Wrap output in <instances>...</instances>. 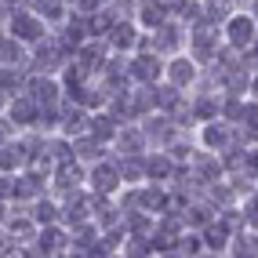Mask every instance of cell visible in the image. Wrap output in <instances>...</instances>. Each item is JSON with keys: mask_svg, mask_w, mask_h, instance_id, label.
<instances>
[{"mask_svg": "<svg viewBox=\"0 0 258 258\" xmlns=\"http://www.w3.org/2000/svg\"><path fill=\"white\" fill-rule=\"evenodd\" d=\"M4 29H8V37H11L15 44H26V47H37L40 40H47L44 19H37L29 8H26V11H11L8 22H4Z\"/></svg>", "mask_w": 258, "mask_h": 258, "instance_id": "cell-1", "label": "cell"}, {"mask_svg": "<svg viewBox=\"0 0 258 258\" xmlns=\"http://www.w3.org/2000/svg\"><path fill=\"white\" fill-rule=\"evenodd\" d=\"M218 29H222V44L233 47V51H240V55H244V51L258 40V22L251 19L247 11H233Z\"/></svg>", "mask_w": 258, "mask_h": 258, "instance_id": "cell-2", "label": "cell"}, {"mask_svg": "<svg viewBox=\"0 0 258 258\" xmlns=\"http://www.w3.org/2000/svg\"><path fill=\"white\" fill-rule=\"evenodd\" d=\"M189 44V26H182L178 19H167L160 29L149 33V47L157 51L160 58H171V55H182Z\"/></svg>", "mask_w": 258, "mask_h": 258, "instance_id": "cell-3", "label": "cell"}, {"mask_svg": "<svg viewBox=\"0 0 258 258\" xmlns=\"http://www.w3.org/2000/svg\"><path fill=\"white\" fill-rule=\"evenodd\" d=\"M233 146H240V139H236V127L233 124H226V120H208V124H200V131H197V149H208V153H215V157H222L226 149H233Z\"/></svg>", "mask_w": 258, "mask_h": 258, "instance_id": "cell-4", "label": "cell"}, {"mask_svg": "<svg viewBox=\"0 0 258 258\" xmlns=\"http://www.w3.org/2000/svg\"><path fill=\"white\" fill-rule=\"evenodd\" d=\"M88 189L91 193H106V197H116L120 189H124V178H120V171H116V157L109 153L106 160H98L88 167Z\"/></svg>", "mask_w": 258, "mask_h": 258, "instance_id": "cell-5", "label": "cell"}, {"mask_svg": "<svg viewBox=\"0 0 258 258\" xmlns=\"http://www.w3.org/2000/svg\"><path fill=\"white\" fill-rule=\"evenodd\" d=\"M197 77H200V66L189 58L185 51H182V55L164 58V84H171V88H178V91H193Z\"/></svg>", "mask_w": 258, "mask_h": 258, "instance_id": "cell-6", "label": "cell"}, {"mask_svg": "<svg viewBox=\"0 0 258 258\" xmlns=\"http://www.w3.org/2000/svg\"><path fill=\"white\" fill-rule=\"evenodd\" d=\"M164 80V58L157 51H135L131 55V84H160Z\"/></svg>", "mask_w": 258, "mask_h": 258, "instance_id": "cell-7", "label": "cell"}, {"mask_svg": "<svg viewBox=\"0 0 258 258\" xmlns=\"http://www.w3.org/2000/svg\"><path fill=\"white\" fill-rule=\"evenodd\" d=\"M26 98L37 102V109L58 106V102H62V84H58V77H29V84H26Z\"/></svg>", "mask_w": 258, "mask_h": 258, "instance_id": "cell-8", "label": "cell"}, {"mask_svg": "<svg viewBox=\"0 0 258 258\" xmlns=\"http://www.w3.org/2000/svg\"><path fill=\"white\" fill-rule=\"evenodd\" d=\"M4 116L11 120L15 131H37V116H40V109H37V102H29L26 95H19V98L8 102Z\"/></svg>", "mask_w": 258, "mask_h": 258, "instance_id": "cell-9", "label": "cell"}, {"mask_svg": "<svg viewBox=\"0 0 258 258\" xmlns=\"http://www.w3.org/2000/svg\"><path fill=\"white\" fill-rule=\"evenodd\" d=\"M142 164H146V182H157V185H167L171 175H175V167H178L164 149H149L142 157Z\"/></svg>", "mask_w": 258, "mask_h": 258, "instance_id": "cell-10", "label": "cell"}, {"mask_svg": "<svg viewBox=\"0 0 258 258\" xmlns=\"http://www.w3.org/2000/svg\"><path fill=\"white\" fill-rule=\"evenodd\" d=\"M29 11L44 19V26H62L70 19V0H29Z\"/></svg>", "mask_w": 258, "mask_h": 258, "instance_id": "cell-11", "label": "cell"}, {"mask_svg": "<svg viewBox=\"0 0 258 258\" xmlns=\"http://www.w3.org/2000/svg\"><path fill=\"white\" fill-rule=\"evenodd\" d=\"M120 127H124V124H116V120H113L106 109L91 113V120H88V135H91V139H98L102 146H113V139H116Z\"/></svg>", "mask_w": 258, "mask_h": 258, "instance_id": "cell-12", "label": "cell"}, {"mask_svg": "<svg viewBox=\"0 0 258 258\" xmlns=\"http://www.w3.org/2000/svg\"><path fill=\"white\" fill-rule=\"evenodd\" d=\"M200 240H204V251H215V254H226V247H229V240H233V233L218 222V215H215V222L211 226H204L200 229Z\"/></svg>", "mask_w": 258, "mask_h": 258, "instance_id": "cell-13", "label": "cell"}, {"mask_svg": "<svg viewBox=\"0 0 258 258\" xmlns=\"http://www.w3.org/2000/svg\"><path fill=\"white\" fill-rule=\"evenodd\" d=\"M226 258H258V233H251V229L233 233L229 247H226Z\"/></svg>", "mask_w": 258, "mask_h": 258, "instance_id": "cell-14", "label": "cell"}, {"mask_svg": "<svg viewBox=\"0 0 258 258\" xmlns=\"http://www.w3.org/2000/svg\"><path fill=\"white\" fill-rule=\"evenodd\" d=\"M22 167H26V157H22L19 142H4L0 146V175H19Z\"/></svg>", "mask_w": 258, "mask_h": 258, "instance_id": "cell-15", "label": "cell"}, {"mask_svg": "<svg viewBox=\"0 0 258 258\" xmlns=\"http://www.w3.org/2000/svg\"><path fill=\"white\" fill-rule=\"evenodd\" d=\"M240 215H244V229L258 233V193H251V197L240 200Z\"/></svg>", "mask_w": 258, "mask_h": 258, "instance_id": "cell-16", "label": "cell"}, {"mask_svg": "<svg viewBox=\"0 0 258 258\" xmlns=\"http://www.w3.org/2000/svg\"><path fill=\"white\" fill-rule=\"evenodd\" d=\"M247 98L258 102V73H251V88H247Z\"/></svg>", "mask_w": 258, "mask_h": 258, "instance_id": "cell-17", "label": "cell"}, {"mask_svg": "<svg viewBox=\"0 0 258 258\" xmlns=\"http://www.w3.org/2000/svg\"><path fill=\"white\" fill-rule=\"evenodd\" d=\"M244 11H247V15H251V19L258 22V0H247V4H244Z\"/></svg>", "mask_w": 258, "mask_h": 258, "instance_id": "cell-18", "label": "cell"}, {"mask_svg": "<svg viewBox=\"0 0 258 258\" xmlns=\"http://www.w3.org/2000/svg\"><path fill=\"white\" fill-rule=\"evenodd\" d=\"M8 208H11V204H4V200H0V226L8 222Z\"/></svg>", "mask_w": 258, "mask_h": 258, "instance_id": "cell-19", "label": "cell"}, {"mask_svg": "<svg viewBox=\"0 0 258 258\" xmlns=\"http://www.w3.org/2000/svg\"><path fill=\"white\" fill-rule=\"evenodd\" d=\"M197 258H226V254H215V251H200Z\"/></svg>", "mask_w": 258, "mask_h": 258, "instance_id": "cell-20", "label": "cell"}, {"mask_svg": "<svg viewBox=\"0 0 258 258\" xmlns=\"http://www.w3.org/2000/svg\"><path fill=\"white\" fill-rule=\"evenodd\" d=\"M4 109H8V95L0 91V116H4Z\"/></svg>", "mask_w": 258, "mask_h": 258, "instance_id": "cell-21", "label": "cell"}, {"mask_svg": "<svg viewBox=\"0 0 258 258\" xmlns=\"http://www.w3.org/2000/svg\"><path fill=\"white\" fill-rule=\"evenodd\" d=\"M157 258H182L178 251H164V254H157Z\"/></svg>", "mask_w": 258, "mask_h": 258, "instance_id": "cell-22", "label": "cell"}, {"mask_svg": "<svg viewBox=\"0 0 258 258\" xmlns=\"http://www.w3.org/2000/svg\"><path fill=\"white\" fill-rule=\"evenodd\" d=\"M106 258H124V254H120V251H109V254H106Z\"/></svg>", "mask_w": 258, "mask_h": 258, "instance_id": "cell-23", "label": "cell"}]
</instances>
